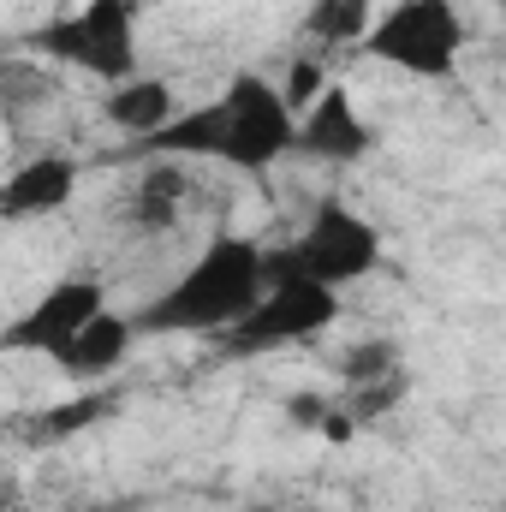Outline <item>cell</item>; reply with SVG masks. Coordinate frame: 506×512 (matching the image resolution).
Wrapping results in <instances>:
<instances>
[{
  "label": "cell",
  "mask_w": 506,
  "mask_h": 512,
  "mask_svg": "<svg viewBox=\"0 0 506 512\" xmlns=\"http://www.w3.org/2000/svg\"><path fill=\"white\" fill-rule=\"evenodd\" d=\"M78 191V161L72 155H36V161H18L0 185V215L6 221H42L54 209H66Z\"/></svg>",
  "instance_id": "10"
},
{
  "label": "cell",
  "mask_w": 506,
  "mask_h": 512,
  "mask_svg": "<svg viewBox=\"0 0 506 512\" xmlns=\"http://www.w3.org/2000/svg\"><path fill=\"white\" fill-rule=\"evenodd\" d=\"M102 114L143 143V137H155V131L179 114V102H173V90H167L161 78H143V72H137V78H126V84H114V90H108Z\"/></svg>",
  "instance_id": "12"
},
{
  "label": "cell",
  "mask_w": 506,
  "mask_h": 512,
  "mask_svg": "<svg viewBox=\"0 0 506 512\" xmlns=\"http://www.w3.org/2000/svg\"><path fill=\"white\" fill-rule=\"evenodd\" d=\"M381 376H399V346L393 340H364L340 358V382L358 387V382H381Z\"/></svg>",
  "instance_id": "14"
},
{
  "label": "cell",
  "mask_w": 506,
  "mask_h": 512,
  "mask_svg": "<svg viewBox=\"0 0 506 512\" xmlns=\"http://www.w3.org/2000/svg\"><path fill=\"white\" fill-rule=\"evenodd\" d=\"M143 328H137V316H120V310H102L54 364L72 376V382H108L120 364L131 358V340H137Z\"/></svg>",
  "instance_id": "11"
},
{
  "label": "cell",
  "mask_w": 506,
  "mask_h": 512,
  "mask_svg": "<svg viewBox=\"0 0 506 512\" xmlns=\"http://www.w3.org/2000/svg\"><path fill=\"white\" fill-rule=\"evenodd\" d=\"M298 149V108L286 90H274L262 72H239L215 102L179 108L155 137L137 143V155H167V161H227L239 173H268Z\"/></svg>",
  "instance_id": "1"
},
{
  "label": "cell",
  "mask_w": 506,
  "mask_h": 512,
  "mask_svg": "<svg viewBox=\"0 0 506 512\" xmlns=\"http://www.w3.org/2000/svg\"><path fill=\"white\" fill-rule=\"evenodd\" d=\"M489 6H501V12H506V0H489Z\"/></svg>",
  "instance_id": "17"
},
{
  "label": "cell",
  "mask_w": 506,
  "mask_h": 512,
  "mask_svg": "<svg viewBox=\"0 0 506 512\" xmlns=\"http://www.w3.org/2000/svg\"><path fill=\"white\" fill-rule=\"evenodd\" d=\"M108 310V286L102 280H54L36 304H24L6 328H0V346L6 352H42V358H60L96 316Z\"/></svg>",
  "instance_id": "7"
},
{
  "label": "cell",
  "mask_w": 506,
  "mask_h": 512,
  "mask_svg": "<svg viewBox=\"0 0 506 512\" xmlns=\"http://www.w3.org/2000/svg\"><path fill=\"white\" fill-rule=\"evenodd\" d=\"M370 24H376V0H316L310 18H304V30L316 42H334V48H346V42L364 48Z\"/></svg>",
  "instance_id": "13"
},
{
  "label": "cell",
  "mask_w": 506,
  "mask_h": 512,
  "mask_svg": "<svg viewBox=\"0 0 506 512\" xmlns=\"http://www.w3.org/2000/svg\"><path fill=\"white\" fill-rule=\"evenodd\" d=\"M268 292V251L256 239L239 233H215L203 256H191V268L155 292L143 310H137V328L143 334H227L239 328L256 310V298Z\"/></svg>",
  "instance_id": "2"
},
{
  "label": "cell",
  "mask_w": 506,
  "mask_h": 512,
  "mask_svg": "<svg viewBox=\"0 0 506 512\" xmlns=\"http://www.w3.org/2000/svg\"><path fill=\"white\" fill-rule=\"evenodd\" d=\"M191 197H197V185H191V167H185V161H167V155H149V167H143V179L126 191L120 215H126L131 233H143V239H161V233H173V227L185 221Z\"/></svg>",
  "instance_id": "8"
},
{
  "label": "cell",
  "mask_w": 506,
  "mask_h": 512,
  "mask_svg": "<svg viewBox=\"0 0 506 512\" xmlns=\"http://www.w3.org/2000/svg\"><path fill=\"white\" fill-rule=\"evenodd\" d=\"M298 149L316 155V161H334V167L370 155V126H364V114L352 108V96H346L340 84H328V90L298 114Z\"/></svg>",
  "instance_id": "9"
},
{
  "label": "cell",
  "mask_w": 506,
  "mask_h": 512,
  "mask_svg": "<svg viewBox=\"0 0 506 512\" xmlns=\"http://www.w3.org/2000/svg\"><path fill=\"white\" fill-rule=\"evenodd\" d=\"M364 54L411 78H453L465 54V18L453 0H393L370 24Z\"/></svg>",
  "instance_id": "5"
},
{
  "label": "cell",
  "mask_w": 506,
  "mask_h": 512,
  "mask_svg": "<svg viewBox=\"0 0 506 512\" xmlns=\"http://www.w3.org/2000/svg\"><path fill=\"white\" fill-rule=\"evenodd\" d=\"M298 512H322V507H298Z\"/></svg>",
  "instance_id": "18"
},
{
  "label": "cell",
  "mask_w": 506,
  "mask_h": 512,
  "mask_svg": "<svg viewBox=\"0 0 506 512\" xmlns=\"http://www.w3.org/2000/svg\"><path fill=\"white\" fill-rule=\"evenodd\" d=\"M24 42L72 72L126 84V78H137V0H84L78 12L36 24Z\"/></svg>",
  "instance_id": "4"
},
{
  "label": "cell",
  "mask_w": 506,
  "mask_h": 512,
  "mask_svg": "<svg viewBox=\"0 0 506 512\" xmlns=\"http://www.w3.org/2000/svg\"><path fill=\"white\" fill-rule=\"evenodd\" d=\"M114 411V399L108 393H90L84 405H54V411H36L24 429L30 435H72V429H84V423H96V417H108Z\"/></svg>",
  "instance_id": "15"
},
{
  "label": "cell",
  "mask_w": 506,
  "mask_h": 512,
  "mask_svg": "<svg viewBox=\"0 0 506 512\" xmlns=\"http://www.w3.org/2000/svg\"><path fill=\"white\" fill-rule=\"evenodd\" d=\"M245 512H286V507H274V501H262V507H245Z\"/></svg>",
  "instance_id": "16"
},
{
  "label": "cell",
  "mask_w": 506,
  "mask_h": 512,
  "mask_svg": "<svg viewBox=\"0 0 506 512\" xmlns=\"http://www.w3.org/2000/svg\"><path fill=\"white\" fill-rule=\"evenodd\" d=\"M376 262H381V227L364 209H352L340 197H322L316 215L286 245L268 251V280H316V286L340 292V286L364 280Z\"/></svg>",
  "instance_id": "3"
},
{
  "label": "cell",
  "mask_w": 506,
  "mask_h": 512,
  "mask_svg": "<svg viewBox=\"0 0 506 512\" xmlns=\"http://www.w3.org/2000/svg\"><path fill=\"white\" fill-rule=\"evenodd\" d=\"M340 316L334 304V286H316V280H268V292L256 298V310L227 328L215 346L221 358H262V352H286V346H304L316 334H328Z\"/></svg>",
  "instance_id": "6"
}]
</instances>
